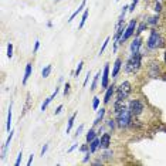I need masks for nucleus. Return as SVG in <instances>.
Listing matches in <instances>:
<instances>
[{
    "mask_svg": "<svg viewBox=\"0 0 166 166\" xmlns=\"http://www.w3.org/2000/svg\"><path fill=\"white\" fill-rule=\"evenodd\" d=\"M85 4H87V0H82V1H81V4L78 6V9H77V10L74 11V13H73L71 16H70V19H68V23H71V22H73V20H74V19H75V17H77L78 14L81 13V11L84 10V7H85Z\"/></svg>",
    "mask_w": 166,
    "mask_h": 166,
    "instance_id": "obj_13",
    "label": "nucleus"
},
{
    "mask_svg": "<svg viewBox=\"0 0 166 166\" xmlns=\"http://www.w3.org/2000/svg\"><path fill=\"white\" fill-rule=\"evenodd\" d=\"M163 37L160 36V33H158L155 29H152L151 30V34H149V37H148V40H146V45H148V48L149 50H156V48H160L162 45H163Z\"/></svg>",
    "mask_w": 166,
    "mask_h": 166,
    "instance_id": "obj_3",
    "label": "nucleus"
},
{
    "mask_svg": "<svg viewBox=\"0 0 166 166\" xmlns=\"http://www.w3.org/2000/svg\"><path fill=\"white\" fill-rule=\"evenodd\" d=\"M116 92V87H115V84H110L108 85V88L105 91V95H104V104L105 105H108L112 100V97H114V94Z\"/></svg>",
    "mask_w": 166,
    "mask_h": 166,
    "instance_id": "obj_9",
    "label": "nucleus"
},
{
    "mask_svg": "<svg viewBox=\"0 0 166 166\" xmlns=\"http://www.w3.org/2000/svg\"><path fill=\"white\" fill-rule=\"evenodd\" d=\"M110 40H111L110 37H107V38H105V41H104V44H102V47H101V50H100V55L105 51V48H107V45H108V43H110Z\"/></svg>",
    "mask_w": 166,
    "mask_h": 166,
    "instance_id": "obj_31",
    "label": "nucleus"
},
{
    "mask_svg": "<svg viewBox=\"0 0 166 166\" xmlns=\"http://www.w3.org/2000/svg\"><path fill=\"white\" fill-rule=\"evenodd\" d=\"M22 159H23V152H19V155H17V159H16V166H19L22 163Z\"/></svg>",
    "mask_w": 166,
    "mask_h": 166,
    "instance_id": "obj_38",
    "label": "nucleus"
},
{
    "mask_svg": "<svg viewBox=\"0 0 166 166\" xmlns=\"http://www.w3.org/2000/svg\"><path fill=\"white\" fill-rule=\"evenodd\" d=\"M100 142H101V141H100V136H97V138H95L92 142H89V151H91L92 153H95V152L100 149Z\"/></svg>",
    "mask_w": 166,
    "mask_h": 166,
    "instance_id": "obj_17",
    "label": "nucleus"
},
{
    "mask_svg": "<svg viewBox=\"0 0 166 166\" xmlns=\"http://www.w3.org/2000/svg\"><path fill=\"white\" fill-rule=\"evenodd\" d=\"M107 126H108L110 129H115V126H116V121H115V119H112V118L108 119V121H107Z\"/></svg>",
    "mask_w": 166,
    "mask_h": 166,
    "instance_id": "obj_28",
    "label": "nucleus"
},
{
    "mask_svg": "<svg viewBox=\"0 0 166 166\" xmlns=\"http://www.w3.org/2000/svg\"><path fill=\"white\" fill-rule=\"evenodd\" d=\"M105 112H107V110H105V108H101V110L98 111V115H97V118H95V119H94V122H92V123H94V128H95V126H98L101 122H102L104 116H105Z\"/></svg>",
    "mask_w": 166,
    "mask_h": 166,
    "instance_id": "obj_16",
    "label": "nucleus"
},
{
    "mask_svg": "<svg viewBox=\"0 0 166 166\" xmlns=\"http://www.w3.org/2000/svg\"><path fill=\"white\" fill-rule=\"evenodd\" d=\"M80 151H81L82 153H87V152L89 151V144H88V142H87V144H84V145H82V146L80 148Z\"/></svg>",
    "mask_w": 166,
    "mask_h": 166,
    "instance_id": "obj_33",
    "label": "nucleus"
},
{
    "mask_svg": "<svg viewBox=\"0 0 166 166\" xmlns=\"http://www.w3.org/2000/svg\"><path fill=\"white\" fill-rule=\"evenodd\" d=\"M70 88H71V85H70V82L67 81L66 84H64V95H66V97L70 94Z\"/></svg>",
    "mask_w": 166,
    "mask_h": 166,
    "instance_id": "obj_34",
    "label": "nucleus"
},
{
    "mask_svg": "<svg viewBox=\"0 0 166 166\" xmlns=\"http://www.w3.org/2000/svg\"><path fill=\"white\" fill-rule=\"evenodd\" d=\"M75 118H77V112H75V114H73V115L70 116V119H68V123H67V129H66L67 133L71 132V128H73V125H74V121H75Z\"/></svg>",
    "mask_w": 166,
    "mask_h": 166,
    "instance_id": "obj_19",
    "label": "nucleus"
},
{
    "mask_svg": "<svg viewBox=\"0 0 166 166\" xmlns=\"http://www.w3.org/2000/svg\"><path fill=\"white\" fill-rule=\"evenodd\" d=\"M31 70H33V66H31V63H27V66H26V70H24V77H23V85H26V84H27L29 78H30V75H31Z\"/></svg>",
    "mask_w": 166,
    "mask_h": 166,
    "instance_id": "obj_14",
    "label": "nucleus"
},
{
    "mask_svg": "<svg viewBox=\"0 0 166 166\" xmlns=\"http://www.w3.org/2000/svg\"><path fill=\"white\" fill-rule=\"evenodd\" d=\"M10 125H11V104L9 108V114H7V131L10 132Z\"/></svg>",
    "mask_w": 166,
    "mask_h": 166,
    "instance_id": "obj_29",
    "label": "nucleus"
},
{
    "mask_svg": "<svg viewBox=\"0 0 166 166\" xmlns=\"http://www.w3.org/2000/svg\"><path fill=\"white\" fill-rule=\"evenodd\" d=\"M163 60H165V63H166V51H165V57H163Z\"/></svg>",
    "mask_w": 166,
    "mask_h": 166,
    "instance_id": "obj_46",
    "label": "nucleus"
},
{
    "mask_svg": "<svg viewBox=\"0 0 166 166\" xmlns=\"http://www.w3.org/2000/svg\"><path fill=\"white\" fill-rule=\"evenodd\" d=\"M7 57H9V58L13 57V44H11V43L7 44Z\"/></svg>",
    "mask_w": 166,
    "mask_h": 166,
    "instance_id": "obj_32",
    "label": "nucleus"
},
{
    "mask_svg": "<svg viewBox=\"0 0 166 166\" xmlns=\"http://www.w3.org/2000/svg\"><path fill=\"white\" fill-rule=\"evenodd\" d=\"M142 67V54L141 51L132 53L131 57L125 63V73L126 74H136Z\"/></svg>",
    "mask_w": 166,
    "mask_h": 166,
    "instance_id": "obj_1",
    "label": "nucleus"
},
{
    "mask_svg": "<svg viewBox=\"0 0 166 166\" xmlns=\"http://www.w3.org/2000/svg\"><path fill=\"white\" fill-rule=\"evenodd\" d=\"M50 73H51V66H45V68H43V71H41V77L47 78L50 75Z\"/></svg>",
    "mask_w": 166,
    "mask_h": 166,
    "instance_id": "obj_27",
    "label": "nucleus"
},
{
    "mask_svg": "<svg viewBox=\"0 0 166 166\" xmlns=\"http://www.w3.org/2000/svg\"><path fill=\"white\" fill-rule=\"evenodd\" d=\"M100 77H101V71H98L97 74H95V77H94V80H92V84H91V91H95V88H97V85H98V81H100Z\"/></svg>",
    "mask_w": 166,
    "mask_h": 166,
    "instance_id": "obj_22",
    "label": "nucleus"
},
{
    "mask_svg": "<svg viewBox=\"0 0 166 166\" xmlns=\"http://www.w3.org/2000/svg\"><path fill=\"white\" fill-rule=\"evenodd\" d=\"M33 156H34V155H30V158H29V162H27V165H29V166L33 163Z\"/></svg>",
    "mask_w": 166,
    "mask_h": 166,
    "instance_id": "obj_45",
    "label": "nucleus"
},
{
    "mask_svg": "<svg viewBox=\"0 0 166 166\" xmlns=\"http://www.w3.org/2000/svg\"><path fill=\"white\" fill-rule=\"evenodd\" d=\"M112 158H114V152L110 151V149H104V153L101 155V159L102 160H110Z\"/></svg>",
    "mask_w": 166,
    "mask_h": 166,
    "instance_id": "obj_21",
    "label": "nucleus"
},
{
    "mask_svg": "<svg viewBox=\"0 0 166 166\" xmlns=\"http://www.w3.org/2000/svg\"><path fill=\"white\" fill-rule=\"evenodd\" d=\"M115 116H116V118H115V121H116V126H118L119 129H125V128L131 126L133 115L131 114V111L128 110V107L123 108L122 111H119L118 114H115Z\"/></svg>",
    "mask_w": 166,
    "mask_h": 166,
    "instance_id": "obj_2",
    "label": "nucleus"
},
{
    "mask_svg": "<svg viewBox=\"0 0 166 166\" xmlns=\"http://www.w3.org/2000/svg\"><path fill=\"white\" fill-rule=\"evenodd\" d=\"M141 47H142V38L135 37L133 41L131 43V47H129V48H131V53H136V51H139Z\"/></svg>",
    "mask_w": 166,
    "mask_h": 166,
    "instance_id": "obj_11",
    "label": "nucleus"
},
{
    "mask_svg": "<svg viewBox=\"0 0 166 166\" xmlns=\"http://www.w3.org/2000/svg\"><path fill=\"white\" fill-rule=\"evenodd\" d=\"M146 26H148L146 23H141V24L138 26V29H136V31H135V33H136V37H139L141 34L144 33V30L146 29Z\"/></svg>",
    "mask_w": 166,
    "mask_h": 166,
    "instance_id": "obj_24",
    "label": "nucleus"
},
{
    "mask_svg": "<svg viewBox=\"0 0 166 166\" xmlns=\"http://www.w3.org/2000/svg\"><path fill=\"white\" fill-rule=\"evenodd\" d=\"M100 98H98V97H95V98H94V101H92V110L94 111H97L98 110V107H100Z\"/></svg>",
    "mask_w": 166,
    "mask_h": 166,
    "instance_id": "obj_30",
    "label": "nucleus"
},
{
    "mask_svg": "<svg viewBox=\"0 0 166 166\" xmlns=\"http://www.w3.org/2000/svg\"><path fill=\"white\" fill-rule=\"evenodd\" d=\"M128 110L131 111V114H132L133 116H139L144 112L145 105L141 100H131L129 104H128Z\"/></svg>",
    "mask_w": 166,
    "mask_h": 166,
    "instance_id": "obj_5",
    "label": "nucleus"
},
{
    "mask_svg": "<svg viewBox=\"0 0 166 166\" xmlns=\"http://www.w3.org/2000/svg\"><path fill=\"white\" fill-rule=\"evenodd\" d=\"M114 114H118L119 111H122L123 108H126L128 105H125V101H121V100H115V102H114Z\"/></svg>",
    "mask_w": 166,
    "mask_h": 166,
    "instance_id": "obj_15",
    "label": "nucleus"
},
{
    "mask_svg": "<svg viewBox=\"0 0 166 166\" xmlns=\"http://www.w3.org/2000/svg\"><path fill=\"white\" fill-rule=\"evenodd\" d=\"M77 146H78L77 144H74V145H73V146H71V148H70V149H68V153H71V152H73V151H75V149H77Z\"/></svg>",
    "mask_w": 166,
    "mask_h": 166,
    "instance_id": "obj_44",
    "label": "nucleus"
},
{
    "mask_svg": "<svg viewBox=\"0 0 166 166\" xmlns=\"http://www.w3.org/2000/svg\"><path fill=\"white\" fill-rule=\"evenodd\" d=\"M53 98H54V97L51 95V97H48V98H45V101H44V102H43V104H41V111H43V112H44V111L47 110V107L50 105V102L53 101Z\"/></svg>",
    "mask_w": 166,
    "mask_h": 166,
    "instance_id": "obj_25",
    "label": "nucleus"
},
{
    "mask_svg": "<svg viewBox=\"0 0 166 166\" xmlns=\"http://www.w3.org/2000/svg\"><path fill=\"white\" fill-rule=\"evenodd\" d=\"M153 10H155L156 13H159V11L162 10V3H160V1H156V3H155V7H153Z\"/></svg>",
    "mask_w": 166,
    "mask_h": 166,
    "instance_id": "obj_35",
    "label": "nucleus"
},
{
    "mask_svg": "<svg viewBox=\"0 0 166 166\" xmlns=\"http://www.w3.org/2000/svg\"><path fill=\"white\" fill-rule=\"evenodd\" d=\"M89 77H91V73H87V75H85V78H84V82H82V85H84V87H85V85H87V82H88V80H89Z\"/></svg>",
    "mask_w": 166,
    "mask_h": 166,
    "instance_id": "obj_40",
    "label": "nucleus"
},
{
    "mask_svg": "<svg viewBox=\"0 0 166 166\" xmlns=\"http://www.w3.org/2000/svg\"><path fill=\"white\" fill-rule=\"evenodd\" d=\"M100 149H110V145H111V133L107 132V133H102L100 136Z\"/></svg>",
    "mask_w": 166,
    "mask_h": 166,
    "instance_id": "obj_10",
    "label": "nucleus"
},
{
    "mask_svg": "<svg viewBox=\"0 0 166 166\" xmlns=\"http://www.w3.org/2000/svg\"><path fill=\"white\" fill-rule=\"evenodd\" d=\"M97 136H98V133L95 132V129H94V128H91L88 132H87V136H85V139H87V142L89 144V142H92V141H94Z\"/></svg>",
    "mask_w": 166,
    "mask_h": 166,
    "instance_id": "obj_18",
    "label": "nucleus"
},
{
    "mask_svg": "<svg viewBox=\"0 0 166 166\" xmlns=\"http://www.w3.org/2000/svg\"><path fill=\"white\" fill-rule=\"evenodd\" d=\"M132 92V85L129 81H123L119 84V87L116 88V100H121V101H125Z\"/></svg>",
    "mask_w": 166,
    "mask_h": 166,
    "instance_id": "obj_4",
    "label": "nucleus"
},
{
    "mask_svg": "<svg viewBox=\"0 0 166 166\" xmlns=\"http://www.w3.org/2000/svg\"><path fill=\"white\" fill-rule=\"evenodd\" d=\"M110 85V64L107 63L104 66V71H102V80H101V88L107 89Z\"/></svg>",
    "mask_w": 166,
    "mask_h": 166,
    "instance_id": "obj_7",
    "label": "nucleus"
},
{
    "mask_svg": "<svg viewBox=\"0 0 166 166\" xmlns=\"http://www.w3.org/2000/svg\"><path fill=\"white\" fill-rule=\"evenodd\" d=\"M158 23H159V16H158V13H156L155 16H152V17H149V19H148L146 24H148V26H156Z\"/></svg>",
    "mask_w": 166,
    "mask_h": 166,
    "instance_id": "obj_23",
    "label": "nucleus"
},
{
    "mask_svg": "<svg viewBox=\"0 0 166 166\" xmlns=\"http://www.w3.org/2000/svg\"><path fill=\"white\" fill-rule=\"evenodd\" d=\"M82 129H84V125H80V126L77 128V131H75V136H77V138L82 133Z\"/></svg>",
    "mask_w": 166,
    "mask_h": 166,
    "instance_id": "obj_39",
    "label": "nucleus"
},
{
    "mask_svg": "<svg viewBox=\"0 0 166 166\" xmlns=\"http://www.w3.org/2000/svg\"><path fill=\"white\" fill-rule=\"evenodd\" d=\"M82 67H84V61H80V63H78V66H77V70L74 71V77H75V78H78V75L81 74Z\"/></svg>",
    "mask_w": 166,
    "mask_h": 166,
    "instance_id": "obj_26",
    "label": "nucleus"
},
{
    "mask_svg": "<svg viewBox=\"0 0 166 166\" xmlns=\"http://www.w3.org/2000/svg\"><path fill=\"white\" fill-rule=\"evenodd\" d=\"M61 111H63V105H58V107H57V110L54 111V114H55V115H58V114H61Z\"/></svg>",
    "mask_w": 166,
    "mask_h": 166,
    "instance_id": "obj_42",
    "label": "nucleus"
},
{
    "mask_svg": "<svg viewBox=\"0 0 166 166\" xmlns=\"http://www.w3.org/2000/svg\"><path fill=\"white\" fill-rule=\"evenodd\" d=\"M121 67H122V60H121V58H116V60H115V63H114V67H112V75H111V77H112V78L118 77Z\"/></svg>",
    "mask_w": 166,
    "mask_h": 166,
    "instance_id": "obj_12",
    "label": "nucleus"
},
{
    "mask_svg": "<svg viewBox=\"0 0 166 166\" xmlns=\"http://www.w3.org/2000/svg\"><path fill=\"white\" fill-rule=\"evenodd\" d=\"M136 20L135 19H132L131 22H129V24H128V27H126V30H125V33H123V36L121 37V40H119V44H123L128 38H131L133 34H135V31H136Z\"/></svg>",
    "mask_w": 166,
    "mask_h": 166,
    "instance_id": "obj_6",
    "label": "nucleus"
},
{
    "mask_svg": "<svg viewBox=\"0 0 166 166\" xmlns=\"http://www.w3.org/2000/svg\"><path fill=\"white\" fill-rule=\"evenodd\" d=\"M88 14H89V10H88V9H85V10H84V13H82L81 22H80V24H78V29H80V30H81V29L84 27V24H85V22H87V19H88Z\"/></svg>",
    "mask_w": 166,
    "mask_h": 166,
    "instance_id": "obj_20",
    "label": "nucleus"
},
{
    "mask_svg": "<svg viewBox=\"0 0 166 166\" xmlns=\"http://www.w3.org/2000/svg\"><path fill=\"white\" fill-rule=\"evenodd\" d=\"M148 74L151 78H158L160 77V67H159V63L158 61H152L151 66L148 68Z\"/></svg>",
    "mask_w": 166,
    "mask_h": 166,
    "instance_id": "obj_8",
    "label": "nucleus"
},
{
    "mask_svg": "<svg viewBox=\"0 0 166 166\" xmlns=\"http://www.w3.org/2000/svg\"><path fill=\"white\" fill-rule=\"evenodd\" d=\"M38 48H40V41L37 40V41H36V44H34V51H33V53H37V50H38Z\"/></svg>",
    "mask_w": 166,
    "mask_h": 166,
    "instance_id": "obj_43",
    "label": "nucleus"
},
{
    "mask_svg": "<svg viewBox=\"0 0 166 166\" xmlns=\"http://www.w3.org/2000/svg\"><path fill=\"white\" fill-rule=\"evenodd\" d=\"M91 155H92V152H91V151H88V152L85 153V156H84V159H82V162H84V163H87V162H88V160H89V158H91Z\"/></svg>",
    "mask_w": 166,
    "mask_h": 166,
    "instance_id": "obj_37",
    "label": "nucleus"
},
{
    "mask_svg": "<svg viewBox=\"0 0 166 166\" xmlns=\"http://www.w3.org/2000/svg\"><path fill=\"white\" fill-rule=\"evenodd\" d=\"M48 151V144H45L43 148H41V156H44L45 155V152Z\"/></svg>",
    "mask_w": 166,
    "mask_h": 166,
    "instance_id": "obj_41",
    "label": "nucleus"
},
{
    "mask_svg": "<svg viewBox=\"0 0 166 166\" xmlns=\"http://www.w3.org/2000/svg\"><path fill=\"white\" fill-rule=\"evenodd\" d=\"M138 1H139V0H132V3L129 4V11H131V13H132L133 10H135V7H136V4H138Z\"/></svg>",
    "mask_w": 166,
    "mask_h": 166,
    "instance_id": "obj_36",
    "label": "nucleus"
}]
</instances>
